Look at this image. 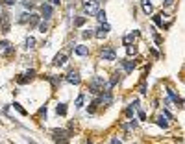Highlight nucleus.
<instances>
[{
	"mask_svg": "<svg viewBox=\"0 0 185 144\" xmlns=\"http://www.w3.org/2000/svg\"><path fill=\"white\" fill-rule=\"evenodd\" d=\"M52 139H54L56 144H68L71 135H68V131H65V129H54L52 131Z\"/></svg>",
	"mask_w": 185,
	"mask_h": 144,
	"instance_id": "1",
	"label": "nucleus"
},
{
	"mask_svg": "<svg viewBox=\"0 0 185 144\" xmlns=\"http://www.w3.org/2000/svg\"><path fill=\"white\" fill-rule=\"evenodd\" d=\"M104 85H106V81H104V78H95L91 83H89V91L92 92V94H98V92H102L104 91Z\"/></svg>",
	"mask_w": 185,
	"mask_h": 144,
	"instance_id": "2",
	"label": "nucleus"
},
{
	"mask_svg": "<svg viewBox=\"0 0 185 144\" xmlns=\"http://www.w3.org/2000/svg\"><path fill=\"white\" fill-rule=\"evenodd\" d=\"M98 6H100L98 0H83V9L87 13H96L98 11Z\"/></svg>",
	"mask_w": 185,
	"mask_h": 144,
	"instance_id": "3",
	"label": "nucleus"
},
{
	"mask_svg": "<svg viewBox=\"0 0 185 144\" xmlns=\"http://www.w3.org/2000/svg\"><path fill=\"white\" fill-rule=\"evenodd\" d=\"M9 15L4 11L2 15H0V32H2V33H9Z\"/></svg>",
	"mask_w": 185,
	"mask_h": 144,
	"instance_id": "4",
	"label": "nucleus"
},
{
	"mask_svg": "<svg viewBox=\"0 0 185 144\" xmlns=\"http://www.w3.org/2000/svg\"><path fill=\"white\" fill-rule=\"evenodd\" d=\"M100 56H102L104 61H115V59H117V54H115L113 48H106V50H102Z\"/></svg>",
	"mask_w": 185,
	"mask_h": 144,
	"instance_id": "5",
	"label": "nucleus"
},
{
	"mask_svg": "<svg viewBox=\"0 0 185 144\" xmlns=\"http://www.w3.org/2000/svg\"><path fill=\"white\" fill-rule=\"evenodd\" d=\"M67 81L68 83H72V85H80V81H82V78H80V74H78V72H68V74H67Z\"/></svg>",
	"mask_w": 185,
	"mask_h": 144,
	"instance_id": "6",
	"label": "nucleus"
},
{
	"mask_svg": "<svg viewBox=\"0 0 185 144\" xmlns=\"http://www.w3.org/2000/svg\"><path fill=\"white\" fill-rule=\"evenodd\" d=\"M41 13H43V17H44V19H50V17H52V13H54V8H52L48 2H44V4L41 6Z\"/></svg>",
	"mask_w": 185,
	"mask_h": 144,
	"instance_id": "7",
	"label": "nucleus"
},
{
	"mask_svg": "<svg viewBox=\"0 0 185 144\" xmlns=\"http://www.w3.org/2000/svg\"><path fill=\"white\" fill-rule=\"evenodd\" d=\"M0 48L4 50V54H6V56H11V54L15 52V48H13V46H11V43H8V41H2V43H0Z\"/></svg>",
	"mask_w": 185,
	"mask_h": 144,
	"instance_id": "8",
	"label": "nucleus"
},
{
	"mask_svg": "<svg viewBox=\"0 0 185 144\" xmlns=\"http://www.w3.org/2000/svg\"><path fill=\"white\" fill-rule=\"evenodd\" d=\"M65 61H67V54H58V56L54 57V65H56V67H61Z\"/></svg>",
	"mask_w": 185,
	"mask_h": 144,
	"instance_id": "9",
	"label": "nucleus"
},
{
	"mask_svg": "<svg viewBox=\"0 0 185 144\" xmlns=\"http://www.w3.org/2000/svg\"><path fill=\"white\" fill-rule=\"evenodd\" d=\"M141 4H143V11H145L146 15H150V13L154 11V8H152V4H150V0H141Z\"/></svg>",
	"mask_w": 185,
	"mask_h": 144,
	"instance_id": "10",
	"label": "nucleus"
},
{
	"mask_svg": "<svg viewBox=\"0 0 185 144\" xmlns=\"http://www.w3.org/2000/svg\"><path fill=\"white\" fill-rule=\"evenodd\" d=\"M74 54H76V56H87V54H89V48H87V46H76V48H74Z\"/></svg>",
	"mask_w": 185,
	"mask_h": 144,
	"instance_id": "11",
	"label": "nucleus"
},
{
	"mask_svg": "<svg viewBox=\"0 0 185 144\" xmlns=\"http://www.w3.org/2000/svg\"><path fill=\"white\" fill-rule=\"evenodd\" d=\"M35 76V70H28L26 74H24V78H19V83H26L28 80H32Z\"/></svg>",
	"mask_w": 185,
	"mask_h": 144,
	"instance_id": "12",
	"label": "nucleus"
},
{
	"mask_svg": "<svg viewBox=\"0 0 185 144\" xmlns=\"http://www.w3.org/2000/svg\"><path fill=\"white\" fill-rule=\"evenodd\" d=\"M109 32V26H100L98 30H96V37L98 39H102V37H106V33Z\"/></svg>",
	"mask_w": 185,
	"mask_h": 144,
	"instance_id": "13",
	"label": "nucleus"
},
{
	"mask_svg": "<svg viewBox=\"0 0 185 144\" xmlns=\"http://www.w3.org/2000/svg\"><path fill=\"white\" fill-rule=\"evenodd\" d=\"M122 65H124V68H126V72H131L133 68H135V61H122Z\"/></svg>",
	"mask_w": 185,
	"mask_h": 144,
	"instance_id": "14",
	"label": "nucleus"
},
{
	"mask_svg": "<svg viewBox=\"0 0 185 144\" xmlns=\"http://www.w3.org/2000/svg\"><path fill=\"white\" fill-rule=\"evenodd\" d=\"M56 113L61 115V116H65V115H67V105H65V104H59V105L56 107Z\"/></svg>",
	"mask_w": 185,
	"mask_h": 144,
	"instance_id": "15",
	"label": "nucleus"
},
{
	"mask_svg": "<svg viewBox=\"0 0 185 144\" xmlns=\"http://www.w3.org/2000/svg\"><path fill=\"white\" fill-rule=\"evenodd\" d=\"M167 92H169V96H170V98H172V100H174L176 104H181V98H180V96H176V94H174V91H172V89H167Z\"/></svg>",
	"mask_w": 185,
	"mask_h": 144,
	"instance_id": "16",
	"label": "nucleus"
},
{
	"mask_svg": "<svg viewBox=\"0 0 185 144\" xmlns=\"http://www.w3.org/2000/svg\"><path fill=\"white\" fill-rule=\"evenodd\" d=\"M95 15H96V19H98L100 22H106V11H102V9H98V11H96Z\"/></svg>",
	"mask_w": 185,
	"mask_h": 144,
	"instance_id": "17",
	"label": "nucleus"
},
{
	"mask_svg": "<svg viewBox=\"0 0 185 144\" xmlns=\"http://www.w3.org/2000/svg\"><path fill=\"white\" fill-rule=\"evenodd\" d=\"M157 126H161V128L165 129V128H169V122H167L163 116H159V118H157Z\"/></svg>",
	"mask_w": 185,
	"mask_h": 144,
	"instance_id": "18",
	"label": "nucleus"
},
{
	"mask_svg": "<svg viewBox=\"0 0 185 144\" xmlns=\"http://www.w3.org/2000/svg\"><path fill=\"white\" fill-rule=\"evenodd\" d=\"M85 20H87L85 17H78V19H74V26H78V28H80V26H83Z\"/></svg>",
	"mask_w": 185,
	"mask_h": 144,
	"instance_id": "19",
	"label": "nucleus"
},
{
	"mask_svg": "<svg viewBox=\"0 0 185 144\" xmlns=\"http://www.w3.org/2000/svg\"><path fill=\"white\" fill-rule=\"evenodd\" d=\"M83 100H85V96H83V94H80L78 98H76V104H74V105H76L78 109H80V107H83Z\"/></svg>",
	"mask_w": 185,
	"mask_h": 144,
	"instance_id": "20",
	"label": "nucleus"
},
{
	"mask_svg": "<svg viewBox=\"0 0 185 144\" xmlns=\"http://www.w3.org/2000/svg\"><path fill=\"white\" fill-rule=\"evenodd\" d=\"M135 37H137V33H130V35H126V37H124V44H130Z\"/></svg>",
	"mask_w": 185,
	"mask_h": 144,
	"instance_id": "21",
	"label": "nucleus"
},
{
	"mask_svg": "<svg viewBox=\"0 0 185 144\" xmlns=\"http://www.w3.org/2000/svg\"><path fill=\"white\" fill-rule=\"evenodd\" d=\"M154 22H155V24H157V26H161V28H163V19H161V13H159V15H155V17H154Z\"/></svg>",
	"mask_w": 185,
	"mask_h": 144,
	"instance_id": "22",
	"label": "nucleus"
},
{
	"mask_svg": "<svg viewBox=\"0 0 185 144\" xmlns=\"http://www.w3.org/2000/svg\"><path fill=\"white\" fill-rule=\"evenodd\" d=\"M24 44H26V48H33V44H35V39H33V37H28Z\"/></svg>",
	"mask_w": 185,
	"mask_h": 144,
	"instance_id": "23",
	"label": "nucleus"
},
{
	"mask_svg": "<svg viewBox=\"0 0 185 144\" xmlns=\"http://www.w3.org/2000/svg\"><path fill=\"white\" fill-rule=\"evenodd\" d=\"M46 30H48V22H41V24H39V32L44 33Z\"/></svg>",
	"mask_w": 185,
	"mask_h": 144,
	"instance_id": "24",
	"label": "nucleus"
},
{
	"mask_svg": "<svg viewBox=\"0 0 185 144\" xmlns=\"http://www.w3.org/2000/svg\"><path fill=\"white\" fill-rule=\"evenodd\" d=\"M13 107H15V109H17V111L20 113V115H26V111H24V109L20 107V104H13Z\"/></svg>",
	"mask_w": 185,
	"mask_h": 144,
	"instance_id": "25",
	"label": "nucleus"
},
{
	"mask_svg": "<svg viewBox=\"0 0 185 144\" xmlns=\"http://www.w3.org/2000/svg\"><path fill=\"white\" fill-rule=\"evenodd\" d=\"M126 50H128V54L131 56V54H135V52H137V48H135V46H130V44H128V48H126Z\"/></svg>",
	"mask_w": 185,
	"mask_h": 144,
	"instance_id": "26",
	"label": "nucleus"
},
{
	"mask_svg": "<svg viewBox=\"0 0 185 144\" xmlns=\"http://www.w3.org/2000/svg\"><path fill=\"white\" fill-rule=\"evenodd\" d=\"M82 35H83V39H89V37H91V35H92V32H83V33H82Z\"/></svg>",
	"mask_w": 185,
	"mask_h": 144,
	"instance_id": "27",
	"label": "nucleus"
},
{
	"mask_svg": "<svg viewBox=\"0 0 185 144\" xmlns=\"http://www.w3.org/2000/svg\"><path fill=\"white\" fill-rule=\"evenodd\" d=\"M126 115L131 116V115H133V107H128V109H126Z\"/></svg>",
	"mask_w": 185,
	"mask_h": 144,
	"instance_id": "28",
	"label": "nucleus"
},
{
	"mask_svg": "<svg viewBox=\"0 0 185 144\" xmlns=\"http://www.w3.org/2000/svg\"><path fill=\"white\" fill-rule=\"evenodd\" d=\"M4 4H6V6H13V4H15V0H4Z\"/></svg>",
	"mask_w": 185,
	"mask_h": 144,
	"instance_id": "29",
	"label": "nucleus"
},
{
	"mask_svg": "<svg viewBox=\"0 0 185 144\" xmlns=\"http://www.w3.org/2000/svg\"><path fill=\"white\" fill-rule=\"evenodd\" d=\"M28 17H30V15H26V13H24V15L20 17V22H26V20H28Z\"/></svg>",
	"mask_w": 185,
	"mask_h": 144,
	"instance_id": "30",
	"label": "nucleus"
},
{
	"mask_svg": "<svg viewBox=\"0 0 185 144\" xmlns=\"http://www.w3.org/2000/svg\"><path fill=\"white\" fill-rule=\"evenodd\" d=\"M139 118H141V120H145V118H146V115H145V111H139Z\"/></svg>",
	"mask_w": 185,
	"mask_h": 144,
	"instance_id": "31",
	"label": "nucleus"
},
{
	"mask_svg": "<svg viewBox=\"0 0 185 144\" xmlns=\"http://www.w3.org/2000/svg\"><path fill=\"white\" fill-rule=\"evenodd\" d=\"M22 6H24V8H32L33 4H32V2H22Z\"/></svg>",
	"mask_w": 185,
	"mask_h": 144,
	"instance_id": "32",
	"label": "nucleus"
},
{
	"mask_svg": "<svg viewBox=\"0 0 185 144\" xmlns=\"http://www.w3.org/2000/svg\"><path fill=\"white\" fill-rule=\"evenodd\" d=\"M139 91H141V94H146V87L145 85H141V89H139Z\"/></svg>",
	"mask_w": 185,
	"mask_h": 144,
	"instance_id": "33",
	"label": "nucleus"
},
{
	"mask_svg": "<svg viewBox=\"0 0 185 144\" xmlns=\"http://www.w3.org/2000/svg\"><path fill=\"white\" fill-rule=\"evenodd\" d=\"M154 39H155V43H157V44H159V43H161V37H159V35H157V33H155V35H154Z\"/></svg>",
	"mask_w": 185,
	"mask_h": 144,
	"instance_id": "34",
	"label": "nucleus"
},
{
	"mask_svg": "<svg viewBox=\"0 0 185 144\" xmlns=\"http://www.w3.org/2000/svg\"><path fill=\"white\" fill-rule=\"evenodd\" d=\"M163 115H165V116H167V118H172V115H170V113H169V111H167V109H165V111H163Z\"/></svg>",
	"mask_w": 185,
	"mask_h": 144,
	"instance_id": "35",
	"label": "nucleus"
},
{
	"mask_svg": "<svg viewBox=\"0 0 185 144\" xmlns=\"http://www.w3.org/2000/svg\"><path fill=\"white\" fill-rule=\"evenodd\" d=\"M174 4V0H165V6H172Z\"/></svg>",
	"mask_w": 185,
	"mask_h": 144,
	"instance_id": "36",
	"label": "nucleus"
},
{
	"mask_svg": "<svg viewBox=\"0 0 185 144\" xmlns=\"http://www.w3.org/2000/svg\"><path fill=\"white\" fill-rule=\"evenodd\" d=\"M111 144H120V140H119V139H113V142H111Z\"/></svg>",
	"mask_w": 185,
	"mask_h": 144,
	"instance_id": "37",
	"label": "nucleus"
},
{
	"mask_svg": "<svg viewBox=\"0 0 185 144\" xmlns=\"http://www.w3.org/2000/svg\"><path fill=\"white\" fill-rule=\"evenodd\" d=\"M28 142H30V144H37V142H35V140H32V139H28Z\"/></svg>",
	"mask_w": 185,
	"mask_h": 144,
	"instance_id": "38",
	"label": "nucleus"
},
{
	"mask_svg": "<svg viewBox=\"0 0 185 144\" xmlns=\"http://www.w3.org/2000/svg\"><path fill=\"white\" fill-rule=\"evenodd\" d=\"M52 4H56V6H58V4H59V0H52Z\"/></svg>",
	"mask_w": 185,
	"mask_h": 144,
	"instance_id": "39",
	"label": "nucleus"
}]
</instances>
